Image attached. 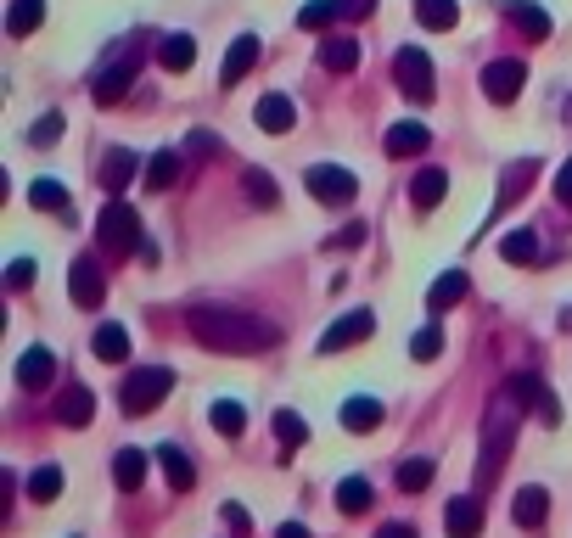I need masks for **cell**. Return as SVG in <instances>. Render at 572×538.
I'll use <instances>...</instances> for the list:
<instances>
[{"label":"cell","mask_w":572,"mask_h":538,"mask_svg":"<svg viewBox=\"0 0 572 538\" xmlns=\"http://www.w3.org/2000/svg\"><path fill=\"white\" fill-rule=\"evenodd\" d=\"M505 393L522 398V410H539V415H544V426H556V421H561L556 393H550V387H544L539 376H511V382H505Z\"/></svg>","instance_id":"10"},{"label":"cell","mask_w":572,"mask_h":538,"mask_svg":"<svg viewBox=\"0 0 572 538\" xmlns=\"http://www.w3.org/2000/svg\"><path fill=\"white\" fill-rule=\"evenodd\" d=\"M432 146V129L427 124H393L387 129V157H415Z\"/></svg>","instance_id":"20"},{"label":"cell","mask_w":572,"mask_h":538,"mask_svg":"<svg viewBox=\"0 0 572 538\" xmlns=\"http://www.w3.org/2000/svg\"><path fill=\"white\" fill-rule=\"evenodd\" d=\"M96 247H101V258H129L141 247V213L129 202H107L96 219Z\"/></svg>","instance_id":"2"},{"label":"cell","mask_w":572,"mask_h":538,"mask_svg":"<svg viewBox=\"0 0 572 538\" xmlns=\"http://www.w3.org/2000/svg\"><path fill=\"white\" fill-rule=\"evenodd\" d=\"M359 51H365L359 40H348V34H331V40L320 45V68H326V73H354V68H359Z\"/></svg>","instance_id":"18"},{"label":"cell","mask_w":572,"mask_h":538,"mask_svg":"<svg viewBox=\"0 0 572 538\" xmlns=\"http://www.w3.org/2000/svg\"><path fill=\"white\" fill-rule=\"evenodd\" d=\"M214 152H219V135H208V129H191V157L202 163V157H214Z\"/></svg>","instance_id":"45"},{"label":"cell","mask_w":572,"mask_h":538,"mask_svg":"<svg viewBox=\"0 0 572 538\" xmlns=\"http://www.w3.org/2000/svg\"><path fill=\"white\" fill-rule=\"evenodd\" d=\"M90 415H96V393L90 387H68L57 404V421L62 426H90Z\"/></svg>","instance_id":"26"},{"label":"cell","mask_w":572,"mask_h":538,"mask_svg":"<svg viewBox=\"0 0 572 538\" xmlns=\"http://www.w3.org/2000/svg\"><path fill=\"white\" fill-rule=\"evenodd\" d=\"M371 482L365 477H343L337 482V510H343V516H359V510H371Z\"/></svg>","instance_id":"32"},{"label":"cell","mask_w":572,"mask_h":538,"mask_svg":"<svg viewBox=\"0 0 572 538\" xmlns=\"http://www.w3.org/2000/svg\"><path fill=\"white\" fill-rule=\"evenodd\" d=\"M556 202H561V208L572 213V157H567V163H561V174H556Z\"/></svg>","instance_id":"46"},{"label":"cell","mask_w":572,"mask_h":538,"mask_svg":"<svg viewBox=\"0 0 572 538\" xmlns=\"http://www.w3.org/2000/svg\"><path fill=\"white\" fill-rule=\"evenodd\" d=\"M359 241H365V225H348V230H337L326 247H359Z\"/></svg>","instance_id":"47"},{"label":"cell","mask_w":572,"mask_h":538,"mask_svg":"<svg viewBox=\"0 0 572 538\" xmlns=\"http://www.w3.org/2000/svg\"><path fill=\"white\" fill-rule=\"evenodd\" d=\"M337 12H343L337 0H309V6L298 12V29H326V23H331Z\"/></svg>","instance_id":"41"},{"label":"cell","mask_w":572,"mask_h":538,"mask_svg":"<svg viewBox=\"0 0 572 538\" xmlns=\"http://www.w3.org/2000/svg\"><path fill=\"white\" fill-rule=\"evenodd\" d=\"M393 79H399V90L410 101H432L438 96V79H432V62L421 45H404L399 57H393Z\"/></svg>","instance_id":"6"},{"label":"cell","mask_w":572,"mask_h":538,"mask_svg":"<svg viewBox=\"0 0 572 538\" xmlns=\"http://www.w3.org/2000/svg\"><path fill=\"white\" fill-rule=\"evenodd\" d=\"M415 17H421V29H455L460 23V6L455 0H415Z\"/></svg>","instance_id":"30"},{"label":"cell","mask_w":572,"mask_h":538,"mask_svg":"<svg viewBox=\"0 0 572 538\" xmlns=\"http://www.w3.org/2000/svg\"><path fill=\"white\" fill-rule=\"evenodd\" d=\"M500 12L511 17L528 40H550V12H544V6H533V0H500Z\"/></svg>","instance_id":"15"},{"label":"cell","mask_w":572,"mask_h":538,"mask_svg":"<svg viewBox=\"0 0 572 538\" xmlns=\"http://www.w3.org/2000/svg\"><path fill=\"white\" fill-rule=\"evenodd\" d=\"M247 197H253V208H275L281 191H275V180L264 169H247Z\"/></svg>","instance_id":"40"},{"label":"cell","mask_w":572,"mask_h":538,"mask_svg":"<svg viewBox=\"0 0 572 538\" xmlns=\"http://www.w3.org/2000/svg\"><path fill=\"white\" fill-rule=\"evenodd\" d=\"M62 494V466H40L29 477V499H40V505H51V499Z\"/></svg>","instance_id":"39"},{"label":"cell","mask_w":572,"mask_h":538,"mask_svg":"<svg viewBox=\"0 0 572 538\" xmlns=\"http://www.w3.org/2000/svg\"><path fill=\"white\" fill-rule=\"evenodd\" d=\"M68 298L79 303V309H96V303L107 298V275H101L96 258H73V269H68Z\"/></svg>","instance_id":"8"},{"label":"cell","mask_w":572,"mask_h":538,"mask_svg":"<svg viewBox=\"0 0 572 538\" xmlns=\"http://www.w3.org/2000/svg\"><path fill=\"white\" fill-rule=\"evenodd\" d=\"M522 79H528V68H522V62H488L483 68V90H488V101H516V90H522Z\"/></svg>","instance_id":"11"},{"label":"cell","mask_w":572,"mask_h":538,"mask_svg":"<svg viewBox=\"0 0 572 538\" xmlns=\"http://www.w3.org/2000/svg\"><path fill=\"white\" fill-rule=\"evenodd\" d=\"M275 538H309V527H303V522H281V533H275Z\"/></svg>","instance_id":"51"},{"label":"cell","mask_w":572,"mask_h":538,"mask_svg":"<svg viewBox=\"0 0 572 538\" xmlns=\"http://www.w3.org/2000/svg\"><path fill=\"white\" fill-rule=\"evenodd\" d=\"M34 146H51V141H62V113H45L40 124H34V135H29Z\"/></svg>","instance_id":"43"},{"label":"cell","mask_w":572,"mask_h":538,"mask_svg":"<svg viewBox=\"0 0 572 538\" xmlns=\"http://www.w3.org/2000/svg\"><path fill=\"white\" fill-rule=\"evenodd\" d=\"M191 337L214 354H258L270 348L281 331L258 314H242V309H191Z\"/></svg>","instance_id":"1"},{"label":"cell","mask_w":572,"mask_h":538,"mask_svg":"<svg viewBox=\"0 0 572 538\" xmlns=\"http://www.w3.org/2000/svg\"><path fill=\"white\" fill-rule=\"evenodd\" d=\"M186 174V157L174 152V146H163V152H152V163H146V185L152 191H169L174 180Z\"/></svg>","instance_id":"24"},{"label":"cell","mask_w":572,"mask_h":538,"mask_svg":"<svg viewBox=\"0 0 572 538\" xmlns=\"http://www.w3.org/2000/svg\"><path fill=\"white\" fill-rule=\"evenodd\" d=\"M208 421H214V432H225V438H242V432H247V415H242V404H236V398H219Z\"/></svg>","instance_id":"35"},{"label":"cell","mask_w":572,"mask_h":538,"mask_svg":"<svg viewBox=\"0 0 572 538\" xmlns=\"http://www.w3.org/2000/svg\"><path fill=\"white\" fill-rule=\"evenodd\" d=\"M516 410L522 404H511V393L500 398V415H488V449H483V471H500L505 454H511V438H516Z\"/></svg>","instance_id":"7"},{"label":"cell","mask_w":572,"mask_h":538,"mask_svg":"<svg viewBox=\"0 0 572 538\" xmlns=\"http://www.w3.org/2000/svg\"><path fill=\"white\" fill-rule=\"evenodd\" d=\"M376 538H415V527H404V522H387Z\"/></svg>","instance_id":"50"},{"label":"cell","mask_w":572,"mask_h":538,"mask_svg":"<svg viewBox=\"0 0 572 538\" xmlns=\"http://www.w3.org/2000/svg\"><path fill=\"white\" fill-rule=\"evenodd\" d=\"M544 516H550V494H544V488H522L516 505H511V522L533 533V527H544Z\"/></svg>","instance_id":"22"},{"label":"cell","mask_w":572,"mask_h":538,"mask_svg":"<svg viewBox=\"0 0 572 538\" xmlns=\"http://www.w3.org/2000/svg\"><path fill=\"white\" fill-rule=\"evenodd\" d=\"M113 482H118V494H141V482H146V449H118Z\"/></svg>","instance_id":"21"},{"label":"cell","mask_w":572,"mask_h":538,"mask_svg":"<svg viewBox=\"0 0 572 538\" xmlns=\"http://www.w3.org/2000/svg\"><path fill=\"white\" fill-rule=\"evenodd\" d=\"M500 258L505 264H539V230H511L500 241Z\"/></svg>","instance_id":"29"},{"label":"cell","mask_w":572,"mask_h":538,"mask_svg":"<svg viewBox=\"0 0 572 538\" xmlns=\"http://www.w3.org/2000/svg\"><path fill=\"white\" fill-rule=\"evenodd\" d=\"M40 23H45V0H12V12H6V34L12 40H29Z\"/></svg>","instance_id":"27"},{"label":"cell","mask_w":572,"mask_h":538,"mask_svg":"<svg viewBox=\"0 0 572 538\" xmlns=\"http://www.w3.org/2000/svg\"><path fill=\"white\" fill-rule=\"evenodd\" d=\"M466 269H449V275H438V281H432V292H427V309L432 314H444V309H455L460 298H466Z\"/></svg>","instance_id":"23"},{"label":"cell","mask_w":572,"mask_h":538,"mask_svg":"<svg viewBox=\"0 0 572 538\" xmlns=\"http://www.w3.org/2000/svg\"><path fill=\"white\" fill-rule=\"evenodd\" d=\"M253 118H258V129H264V135H286V129L298 124V107H292L281 90H270V96L253 107Z\"/></svg>","instance_id":"14"},{"label":"cell","mask_w":572,"mask_h":538,"mask_svg":"<svg viewBox=\"0 0 572 538\" xmlns=\"http://www.w3.org/2000/svg\"><path fill=\"white\" fill-rule=\"evenodd\" d=\"M528 174H533V163H511V169H505V191L494 197V219H500V213L511 208V202L522 197V191H528Z\"/></svg>","instance_id":"37"},{"label":"cell","mask_w":572,"mask_h":538,"mask_svg":"<svg viewBox=\"0 0 572 538\" xmlns=\"http://www.w3.org/2000/svg\"><path fill=\"white\" fill-rule=\"evenodd\" d=\"M376 331V314L371 309H359V314H343L337 326L320 337V354H343V348H354V342H365Z\"/></svg>","instance_id":"9"},{"label":"cell","mask_w":572,"mask_h":538,"mask_svg":"<svg viewBox=\"0 0 572 538\" xmlns=\"http://www.w3.org/2000/svg\"><path fill=\"white\" fill-rule=\"evenodd\" d=\"M343 426H348V432H376V426H382V404H376V398H348V404H343Z\"/></svg>","instance_id":"31"},{"label":"cell","mask_w":572,"mask_h":538,"mask_svg":"<svg viewBox=\"0 0 572 538\" xmlns=\"http://www.w3.org/2000/svg\"><path fill=\"white\" fill-rule=\"evenodd\" d=\"M158 460H163V477H169V488H174V494H186L191 482H197V466L186 460V449H180V443H163V449H158Z\"/></svg>","instance_id":"25"},{"label":"cell","mask_w":572,"mask_h":538,"mask_svg":"<svg viewBox=\"0 0 572 538\" xmlns=\"http://www.w3.org/2000/svg\"><path fill=\"white\" fill-rule=\"evenodd\" d=\"M275 438H281V449H286V454H292V449H303V443H309V426H303V415L275 410Z\"/></svg>","instance_id":"36"},{"label":"cell","mask_w":572,"mask_h":538,"mask_svg":"<svg viewBox=\"0 0 572 538\" xmlns=\"http://www.w3.org/2000/svg\"><path fill=\"white\" fill-rule=\"evenodd\" d=\"M410 354H415V359H438V354H444V331H438V326H427V331H415V342H410Z\"/></svg>","instance_id":"42"},{"label":"cell","mask_w":572,"mask_h":538,"mask_svg":"<svg viewBox=\"0 0 572 538\" xmlns=\"http://www.w3.org/2000/svg\"><path fill=\"white\" fill-rule=\"evenodd\" d=\"M432 460H399V494H421V488H432Z\"/></svg>","instance_id":"38"},{"label":"cell","mask_w":572,"mask_h":538,"mask_svg":"<svg viewBox=\"0 0 572 538\" xmlns=\"http://www.w3.org/2000/svg\"><path fill=\"white\" fill-rule=\"evenodd\" d=\"M169 393H174V370H169V365H135V370L124 376V410H129V415L158 410Z\"/></svg>","instance_id":"3"},{"label":"cell","mask_w":572,"mask_h":538,"mask_svg":"<svg viewBox=\"0 0 572 538\" xmlns=\"http://www.w3.org/2000/svg\"><path fill=\"white\" fill-rule=\"evenodd\" d=\"M225 522L236 527V533H247V510L242 505H225Z\"/></svg>","instance_id":"49"},{"label":"cell","mask_w":572,"mask_h":538,"mask_svg":"<svg viewBox=\"0 0 572 538\" xmlns=\"http://www.w3.org/2000/svg\"><path fill=\"white\" fill-rule=\"evenodd\" d=\"M135 73H141V45H135V40H118V51L101 62L96 79H90V85H96V101H107V107H113V101L124 96L129 85H135Z\"/></svg>","instance_id":"4"},{"label":"cell","mask_w":572,"mask_h":538,"mask_svg":"<svg viewBox=\"0 0 572 538\" xmlns=\"http://www.w3.org/2000/svg\"><path fill=\"white\" fill-rule=\"evenodd\" d=\"M444 527H449V538H477V533H483V499H472V494L449 499Z\"/></svg>","instance_id":"13"},{"label":"cell","mask_w":572,"mask_h":538,"mask_svg":"<svg viewBox=\"0 0 572 538\" xmlns=\"http://www.w3.org/2000/svg\"><path fill=\"white\" fill-rule=\"evenodd\" d=\"M135 174H141V163H135V152H124V146H113V152L101 157V185H107V191H124L129 180H135Z\"/></svg>","instance_id":"19"},{"label":"cell","mask_w":572,"mask_h":538,"mask_svg":"<svg viewBox=\"0 0 572 538\" xmlns=\"http://www.w3.org/2000/svg\"><path fill=\"white\" fill-rule=\"evenodd\" d=\"M348 17H365V12H376V0H337Z\"/></svg>","instance_id":"48"},{"label":"cell","mask_w":572,"mask_h":538,"mask_svg":"<svg viewBox=\"0 0 572 538\" xmlns=\"http://www.w3.org/2000/svg\"><path fill=\"white\" fill-rule=\"evenodd\" d=\"M444 197H449V174H444V169H421V174L410 180V202H415V213H432Z\"/></svg>","instance_id":"17"},{"label":"cell","mask_w":572,"mask_h":538,"mask_svg":"<svg viewBox=\"0 0 572 538\" xmlns=\"http://www.w3.org/2000/svg\"><path fill=\"white\" fill-rule=\"evenodd\" d=\"M90 348H96V359H107V365H124L129 359V331L107 320V326H96V342H90Z\"/></svg>","instance_id":"28"},{"label":"cell","mask_w":572,"mask_h":538,"mask_svg":"<svg viewBox=\"0 0 572 538\" xmlns=\"http://www.w3.org/2000/svg\"><path fill=\"white\" fill-rule=\"evenodd\" d=\"M253 62H258V34H242V40L225 51V62H219V85H242L247 73H253Z\"/></svg>","instance_id":"12"},{"label":"cell","mask_w":572,"mask_h":538,"mask_svg":"<svg viewBox=\"0 0 572 538\" xmlns=\"http://www.w3.org/2000/svg\"><path fill=\"white\" fill-rule=\"evenodd\" d=\"M567 124H572V101H567Z\"/></svg>","instance_id":"52"},{"label":"cell","mask_w":572,"mask_h":538,"mask_svg":"<svg viewBox=\"0 0 572 538\" xmlns=\"http://www.w3.org/2000/svg\"><path fill=\"white\" fill-rule=\"evenodd\" d=\"M51 376H57V354L51 348H29V354L17 359V387H29V393H40Z\"/></svg>","instance_id":"16"},{"label":"cell","mask_w":572,"mask_h":538,"mask_svg":"<svg viewBox=\"0 0 572 538\" xmlns=\"http://www.w3.org/2000/svg\"><path fill=\"white\" fill-rule=\"evenodd\" d=\"M29 202H34V208H51V213H62V219H73V208H68V191H62L57 180H34V185H29Z\"/></svg>","instance_id":"34"},{"label":"cell","mask_w":572,"mask_h":538,"mask_svg":"<svg viewBox=\"0 0 572 538\" xmlns=\"http://www.w3.org/2000/svg\"><path fill=\"white\" fill-rule=\"evenodd\" d=\"M303 185H309V197L326 202V208H348V202L359 197V180L343 163H315V169L303 174Z\"/></svg>","instance_id":"5"},{"label":"cell","mask_w":572,"mask_h":538,"mask_svg":"<svg viewBox=\"0 0 572 538\" xmlns=\"http://www.w3.org/2000/svg\"><path fill=\"white\" fill-rule=\"evenodd\" d=\"M6 281H12V292H29L34 286V258H12V275H6Z\"/></svg>","instance_id":"44"},{"label":"cell","mask_w":572,"mask_h":538,"mask_svg":"<svg viewBox=\"0 0 572 538\" xmlns=\"http://www.w3.org/2000/svg\"><path fill=\"white\" fill-rule=\"evenodd\" d=\"M163 68H174V73H186L191 62H197V40H191V34H169V40H163Z\"/></svg>","instance_id":"33"}]
</instances>
